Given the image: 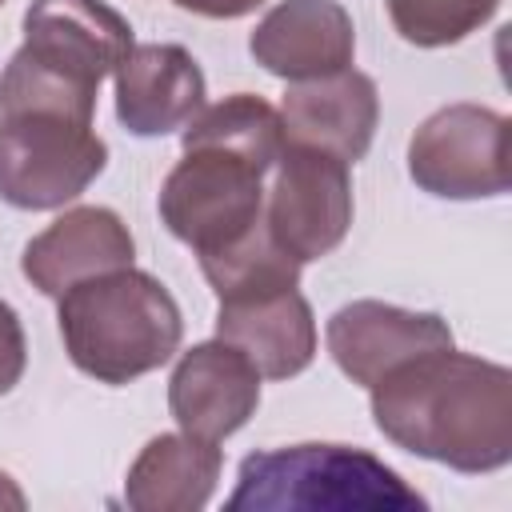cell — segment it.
<instances>
[{"mask_svg": "<svg viewBox=\"0 0 512 512\" xmlns=\"http://www.w3.org/2000/svg\"><path fill=\"white\" fill-rule=\"evenodd\" d=\"M216 336L240 348L252 360V368L268 380L300 376L316 356L312 304L300 296L296 284L220 296Z\"/></svg>", "mask_w": 512, "mask_h": 512, "instance_id": "11", "label": "cell"}, {"mask_svg": "<svg viewBox=\"0 0 512 512\" xmlns=\"http://www.w3.org/2000/svg\"><path fill=\"white\" fill-rule=\"evenodd\" d=\"M132 44V24L104 0H32L24 44L0 72V116L52 112L92 124L100 80Z\"/></svg>", "mask_w": 512, "mask_h": 512, "instance_id": "2", "label": "cell"}, {"mask_svg": "<svg viewBox=\"0 0 512 512\" xmlns=\"http://www.w3.org/2000/svg\"><path fill=\"white\" fill-rule=\"evenodd\" d=\"M228 512H420L428 500L352 444H284L240 460Z\"/></svg>", "mask_w": 512, "mask_h": 512, "instance_id": "4", "label": "cell"}, {"mask_svg": "<svg viewBox=\"0 0 512 512\" xmlns=\"http://www.w3.org/2000/svg\"><path fill=\"white\" fill-rule=\"evenodd\" d=\"M184 148H228L240 152L248 160H256L260 168H272L280 148H284V128H280V112L252 96V92H232L208 108H200L180 136Z\"/></svg>", "mask_w": 512, "mask_h": 512, "instance_id": "17", "label": "cell"}, {"mask_svg": "<svg viewBox=\"0 0 512 512\" xmlns=\"http://www.w3.org/2000/svg\"><path fill=\"white\" fill-rule=\"evenodd\" d=\"M24 512L28 508V496L20 492V484L8 476V472H0V512Z\"/></svg>", "mask_w": 512, "mask_h": 512, "instance_id": "21", "label": "cell"}, {"mask_svg": "<svg viewBox=\"0 0 512 512\" xmlns=\"http://www.w3.org/2000/svg\"><path fill=\"white\" fill-rule=\"evenodd\" d=\"M372 420L396 448L480 476L512 460V372L496 360L436 348L372 388Z\"/></svg>", "mask_w": 512, "mask_h": 512, "instance_id": "1", "label": "cell"}, {"mask_svg": "<svg viewBox=\"0 0 512 512\" xmlns=\"http://www.w3.org/2000/svg\"><path fill=\"white\" fill-rule=\"evenodd\" d=\"M252 60L288 80H320L352 68L356 28L340 0H280L248 36Z\"/></svg>", "mask_w": 512, "mask_h": 512, "instance_id": "12", "label": "cell"}, {"mask_svg": "<svg viewBox=\"0 0 512 512\" xmlns=\"http://www.w3.org/2000/svg\"><path fill=\"white\" fill-rule=\"evenodd\" d=\"M260 380L264 376L252 368V360L220 336L192 344L168 376V412L180 432L220 444L252 420L260 404Z\"/></svg>", "mask_w": 512, "mask_h": 512, "instance_id": "9", "label": "cell"}, {"mask_svg": "<svg viewBox=\"0 0 512 512\" xmlns=\"http://www.w3.org/2000/svg\"><path fill=\"white\" fill-rule=\"evenodd\" d=\"M220 468L224 456L212 440L160 432L132 460L124 500L132 512H200L216 492Z\"/></svg>", "mask_w": 512, "mask_h": 512, "instance_id": "16", "label": "cell"}, {"mask_svg": "<svg viewBox=\"0 0 512 512\" xmlns=\"http://www.w3.org/2000/svg\"><path fill=\"white\" fill-rule=\"evenodd\" d=\"M28 364V340L20 328V316L8 300H0V396H8Z\"/></svg>", "mask_w": 512, "mask_h": 512, "instance_id": "19", "label": "cell"}, {"mask_svg": "<svg viewBox=\"0 0 512 512\" xmlns=\"http://www.w3.org/2000/svg\"><path fill=\"white\" fill-rule=\"evenodd\" d=\"M416 188L440 200H488L512 184L508 116L484 104H448L408 140Z\"/></svg>", "mask_w": 512, "mask_h": 512, "instance_id": "7", "label": "cell"}, {"mask_svg": "<svg viewBox=\"0 0 512 512\" xmlns=\"http://www.w3.org/2000/svg\"><path fill=\"white\" fill-rule=\"evenodd\" d=\"M56 300L68 360L100 384L148 376L180 348L184 320L172 292L132 264L80 280Z\"/></svg>", "mask_w": 512, "mask_h": 512, "instance_id": "3", "label": "cell"}, {"mask_svg": "<svg viewBox=\"0 0 512 512\" xmlns=\"http://www.w3.org/2000/svg\"><path fill=\"white\" fill-rule=\"evenodd\" d=\"M392 28L416 48H448L484 28L500 0H384Z\"/></svg>", "mask_w": 512, "mask_h": 512, "instance_id": "18", "label": "cell"}, {"mask_svg": "<svg viewBox=\"0 0 512 512\" xmlns=\"http://www.w3.org/2000/svg\"><path fill=\"white\" fill-rule=\"evenodd\" d=\"M376 120H380L376 80L356 68L288 84L280 100L284 144L324 148L348 164H356L372 148Z\"/></svg>", "mask_w": 512, "mask_h": 512, "instance_id": "13", "label": "cell"}, {"mask_svg": "<svg viewBox=\"0 0 512 512\" xmlns=\"http://www.w3.org/2000/svg\"><path fill=\"white\" fill-rule=\"evenodd\" d=\"M0 8H4V0H0Z\"/></svg>", "mask_w": 512, "mask_h": 512, "instance_id": "22", "label": "cell"}, {"mask_svg": "<svg viewBox=\"0 0 512 512\" xmlns=\"http://www.w3.org/2000/svg\"><path fill=\"white\" fill-rule=\"evenodd\" d=\"M116 76V120L132 136H168L204 108V72L184 44H132Z\"/></svg>", "mask_w": 512, "mask_h": 512, "instance_id": "15", "label": "cell"}, {"mask_svg": "<svg viewBox=\"0 0 512 512\" xmlns=\"http://www.w3.org/2000/svg\"><path fill=\"white\" fill-rule=\"evenodd\" d=\"M268 168L228 148H184V160L160 188V220L196 256H212L264 220Z\"/></svg>", "mask_w": 512, "mask_h": 512, "instance_id": "5", "label": "cell"}, {"mask_svg": "<svg viewBox=\"0 0 512 512\" xmlns=\"http://www.w3.org/2000/svg\"><path fill=\"white\" fill-rule=\"evenodd\" d=\"M172 4L192 16H208V20H240V16L256 12L264 0H172Z\"/></svg>", "mask_w": 512, "mask_h": 512, "instance_id": "20", "label": "cell"}, {"mask_svg": "<svg viewBox=\"0 0 512 512\" xmlns=\"http://www.w3.org/2000/svg\"><path fill=\"white\" fill-rule=\"evenodd\" d=\"M324 336H328V352L336 368L352 384H364V388H372L384 372H392L396 364L420 352L456 344L440 312H412V308H396L384 300H352L336 308Z\"/></svg>", "mask_w": 512, "mask_h": 512, "instance_id": "10", "label": "cell"}, {"mask_svg": "<svg viewBox=\"0 0 512 512\" xmlns=\"http://www.w3.org/2000/svg\"><path fill=\"white\" fill-rule=\"evenodd\" d=\"M108 164V144L84 120L52 112L0 116V200L48 212L76 200Z\"/></svg>", "mask_w": 512, "mask_h": 512, "instance_id": "6", "label": "cell"}, {"mask_svg": "<svg viewBox=\"0 0 512 512\" xmlns=\"http://www.w3.org/2000/svg\"><path fill=\"white\" fill-rule=\"evenodd\" d=\"M136 256V240L128 224L100 204H80L56 216L40 236L24 244L20 272L44 296H64L72 284L92 280L112 268H128Z\"/></svg>", "mask_w": 512, "mask_h": 512, "instance_id": "14", "label": "cell"}, {"mask_svg": "<svg viewBox=\"0 0 512 512\" xmlns=\"http://www.w3.org/2000/svg\"><path fill=\"white\" fill-rule=\"evenodd\" d=\"M276 180L268 192L264 228L268 236L296 260H320L352 228V176L348 160L308 148V144H284L276 156Z\"/></svg>", "mask_w": 512, "mask_h": 512, "instance_id": "8", "label": "cell"}]
</instances>
